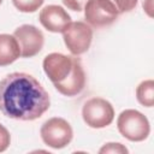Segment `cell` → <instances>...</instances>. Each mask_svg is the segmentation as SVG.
<instances>
[{"instance_id":"cell-1","label":"cell","mask_w":154,"mask_h":154,"mask_svg":"<svg viewBox=\"0 0 154 154\" xmlns=\"http://www.w3.org/2000/svg\"><path fill=\"white\" fill-rule=\"evenodd\" d=\"M51 97L42 84L25 72H12L0 81V112L11 119L30 122L42 117Z\"/></svg>"},{"instance_id":"cell-2","label":"cell","mask_w":154,"mask_h":154,"mask_svg":"<svg viewBox=\"0 0 154 154\" xmlns=\"http://www.w3.org/2000/svg\"><path fill=\"white\" fill-rule=\"evenodd\" d=\"M42 67L54 88L64 96H76L85 87V72L78 58L49 53L45 57Z\"/></svg>"},{"instance_id":"cell-3","label":"cell","mask_w":154,"mask_h":154,"mask_svg":"<svg viewBox=\"0 0 154 154\" xmlns=\"http://www.w3.org/2000/svg\"><path fill=\"white\" fill-rule=\"evenodd\" d=\"M119 134L131 142H142L150 134V124L148 118L137 109H125L117 119Z\"/></svg>"},{"instance_id":"cell-4","label":"cell","mask_w":154,"mask_h":154,"mask_svg":"<svg viewBox=\"0 0 154 154\" xmlns=\"http://www.w3.org/2000/svg\"><path fill=\"white\" fill-rule=\"evenodd\" d=\"M40 135L46 146L53 149H61L72 141L73 130L64 118L53 117L42 124Z\"/></svg>"},{"instance_id":"cell-5","label":"cell","mask_w":154,"mask_h":154,"mask_svg":"<svg viewBox=\"0 0 154 154\" xmlns=\"http://www.w3.org/2000/svg\"><path fill=\"white\" fill-rule=\"evenodd\" d=\"M82 118L84 123L93 129H102L114 119V108L109 101L102 97H91L82 107Z\"/></svg>"},{"instance_id":"cell-6","label":"cell","mask_w":154,"mask_h":154,"mask_svg":"<svg viewBox=\"0 0 154 154\" xmlns=\"http://www.w3.org/2000/svg\"><path fill=\"white\" fill-rule=\"evenodd\" d=\"M64 43L73 55H81L90 48L93 41V29L85 22H70L63 30Z\"/></svg>"},{"instance_id":"cell-7","label":"cell","mask_w":154,"mask_h":154,"mask_svg":"<svg viewBox=\"0 0 154 154\" xmlns=\"http://www.w3.org/2000/svg\"><path fill=\"white\" fill-rule=\"evenodd\" d=\"M83 10L87 23L94 28L111 25L119 16L117 8L109 0H88Z\"/></svg>"},{"instance_id":"cell-8","label":"cell","mask_w":154,"mask_h":154,"mask_svg":"<svg viewBox=\"0 0 154 154\" xmlns=\"http://www.w3.org/2000/svg\"><path fill=\"white\" fill-rule=\"evenodd\" d=\"M13 36L16 37L19 49L20 57L23 58H32L38 54L45 43V36L40 29L31 24H23L18 26Z\"/></svg>"},{"instance_id":"cell-9","label":"cell","mask_w":154,"mask_h":154,"mask_svg":"<svg viewBox=\"0 0 154 154\" xmlns=\"http://www.w3.org/2000/svg\"><path fill=\"white\" fill-rule=\"evenodd\" d=\"M41 25L51 32H63L66 25L71 22L70 14L59 5H47L38 14Z\"/></svg>"},{"instance_id":"cell-10","label":"cell","mask_w":154,"mask_h":154,"mask_svg":"<svg viewBox=\"0 0 154 154\" xmlns=\"http://www.w3.org/2000/svg\"><path fill=\"white\" fill-rule=\"evenodd\" d=\"M20 57L19 45L13 35L0 34V66H7Z\"/></svg>"},{"instance_id":"cell-11","label":"cell","mask_w":154,"mask_h":154,"mask_svg":"<svg viewBox=\"0 0 154 154\" xmlns=\"http://www.w3.org/2000/svg\"><path fill=\"white\" fill-rule=\"evenodd\" d=\"M136 99L144 107H153L154 105V81L146 79L136 88Z\"/></svg>"},{"instance_id":"cell-12","label":"cell","mask_w":154,"mask_h":154,"mask_svg":"<svg viewBox=\"0 0 154 154\" xmlns=\"http://www.w3.org/2000/svg\"><path fill=\"white\" fill-rule=\"evenodd\" d=\"M43 1L45 0H12V4L23 13H32L42 6Z\"/></svg>"},{"instance_id":"cell-13","label":"cell","mask_w":154,"mask_h":154,"mask_svg":"<svg viewBox=\"0 0 154 154\" xmlns=\"http://www.w3.org/2000/svg\"><path fill=\"white\" fill-rule=\"evenodd\" d=\"M99 153H117V154H128L129 153V149L123 146L122 143H118V142H108L106 144H103Z\"/></svg>"},{"instance_id":"cell-14","label":"cell","mask_w":154,"mask_h":154,"mask_svg":"<svg viewBox=\"0 0 154 154\" xmlns=\"http://www.w3.org/2000/svg\"><path fill=\"white\" fill-rule=\"evenodd\" d=\"M109 1L114 5L118 13L122 14V13L132 11L136 7L138 0H109Z\"/></svg>"},{"instance_id":"cell-15","label":"cell","mask_w":154,"mask_h":154,"mask_svg":"<svg viewBox=\"0 0 154 154\" xmlns=\"http://www.w3.org/2000/svg\"><path fill=\"white\" fill-rule=\"evenodd\" d=\"M10 143H11V135L8 130L2 124H0V153L5 152L10 147Z\"/></svg>"},{"instance_id":"cell-16","label":"cell","mask_w":154,"mask_h":154,"mask_svg":"<svg viewBox=\"0 0 154 154\" xmlns=\"http://www.w3.org/2000/svg\"><path fill=\"white\" fill-rule=\"evenodd\" d=\"M63 4L75 12H81L83 11L85 4L88 2V0H61Z\"/></svg>"},{"instance_id":"cell-17","label":"cell","mask_w":154,"mask_h":154,"mask_svg":"<svg viewBox=\"0 0 154 154\" xmlns=\"http://www.w3.org/2000/svg\"><path fill=\"white\" fill-rule=\"evenodd\" d=\"M1 4H2V0H0V5H1Z\"/></svg>"}]
</instances>
